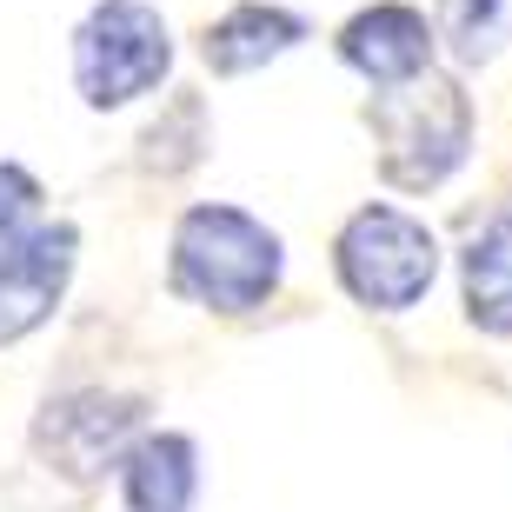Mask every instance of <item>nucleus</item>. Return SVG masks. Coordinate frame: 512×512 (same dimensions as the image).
<instances>
[{
    "instance_id": "obj_1",
    "label": "nucleus",
    "mask_w": 512,
    "mask_h": 512,
    "mask_svg": "<svg viewBox=\"0 0 512 512\" xmlns=\"http://www.w3.org/2000/svg\"><path fill=\"white\" fill-rule=\"evenodd\" d=\"M280 233L240 207H193L173 227V293L207 313H253L280 286Z\"/></svg>"
},
{
    "instance_id": "obj_2",
    "label": "nucleus",
    "mask_w": 512,
    "mask_h": 512,
    "mask_svg": "<svg viewBox=\"0 0 512 512\" xmlns=\"http://www.w3.org/2000/svg\"><path fill=\"white\" fill-rule=\"evenodd\" d=\"M373 133H380V173L406 193H426L453 180L473 153V100L459 80L419 67L413 80H393L373 100Z\"/></svg>"
},
{
    "instance_id": "obj_3",
    "label": "nucleus",
    "mask_w": 512,
    "mask_h": 512,
    "mask_svg": "<svg viewBox=\"0 0 512 512\" xmlns=\"http://www.w3.org/2000/svg\"><path fill=\"white\" fill-rule=\"evenodd\" d=\"M173 67V34L147 0H100L74 34V87L80 100L107 114L153 94Z\"/></svg>"
},
{
    "instance_id": "obj_4",
    "label": "nucleus",
    "mask_w": 512,
    "mask_h": 512,
    "mask_svg": "<svg viewBox=\"0 0 512 512\" xmlns=\"http://www.w3.org/2000/svg\"><path fill=\"white\" fill-rule=\"evenodd\" d=\"M333 266H340L346 293L360 306H373V313H406V306H419L433 293L439 240L399 207H360L340 227Z\"/></svg>"
},
{
    "instance_id": "obj_5",
    "label": "nucleus",
    "mask_w": 512,
    "mask_h": 512,
    "mask_svg": "<svg viewBox=\"0 0 512 512\" xmlns=\"http://www.w3.org/2000/svg\"><path fill=\"white\" fill-rule=\"evenodd\" d=\"M74 247L80 233L67 220L60 227H20L0 247V346L27 340L34 326L54 320L60 293L74 280Z\"/></svg>"
},
{
    "instance_id": "obj_6",
    "label": "nucleus",
    "mask_w": 512,
    "mask_h": 512,
    "mask_svg": "<svg viewBox=\"0 0 512 512\" xmlns=\"http://www.w3.org/2000/svg\"><path fill=\"white\" fill-rule=\"evenodd\" d=\"M133 426H140V399L127 393H67L47 406L40 419V453L54 459L67 479H100L107 473V459L127 453Z\"/></svg>"
},
{
    "instance_id": "obj_7",
    "label": "nucleus",
    "mask_w": 512,
    "mask_h": 512,
    "mask_svg": "<svg viewBox=\"0 0 512 512\" xmlns=\"http://www.w3.org/2000/svg\"><path fill=\"white\" fill-rule=\"evenodd\" d=\"M340 60L366 87H393V80H413L426 60H433V27L419 7L406 0H380V7H360V14L340 27Z\"/></svg>"
},
{
    "instance_id": "obj_8",
    "label": "nucleus",
    "mask_w": 512,
    "mask_h": 512,
    "mask_svg": "<svg viewBox=\"0 0 512 512\" xmlns=\"http://www.w3.org/2000/svg\"><path fill=\"white\" fill-rule=\"evenodd\" d=\"M306 40V20L286 14V7H266V0H240V7H227V14L207 27V40H200V54H207L213 74H260L266 60L293 54Z\"/></svg>"
},
{
    "instance_id": "obj_9",
    "label": "nucleus",
    "mask_w": 512,
    "mask_h": 512,
    "mask_svg": "<svg viewBox=\"0 0 512 512\" xmlns=\"http://www.w3.org/2000/svg\"><path fill=\"white\" fill-rule=\"evenodd\" d=\"M120 486H127V512H193V439L187 433H147L120 453Z\"/></svg>"
},
{
    "instance_id": "obj_10",
    "label": "nucleus",
    "mask_w": 512,
    "mask_h": 512,
    "mask_svg": "<svg viewBox=\"0 0 512 512\" xmlns=\"http://www.w3.org/2000/svg\"><path fill=\"white\" fill-rule=\"evenodd\" d=\"M459 280H466V313L486 333H512V200L473 233V247L459 260Z\"/></svg>"
},
{
    "instance_id": "obj_11",
    "label": "nucleus",
    "mask_w": 512,
    "mask_h": 512,
    "mask_svg": "<svg viewBox=\"0 0 512 512\" xmlns=\"http://www.w3.org/2000/svg\"><path fill=\"white\" fill-rule=\"evenodd\" d=\"M439 40L459 67H486L512 47V0H439Z\"/></svg>"
},
{
    "instance_id": "obj_12",
    "label": "nucleus",
    "mask_w": 512,
    "mask_h": 512,
    "mask_svg": "<svg viewBox=\"0 0 512 512\" xmlns=\"http://www.w3.org/2000/svg\"><path fill=\"white\" fill-rule=\"evenodd\" d=\"M207 147H213V133H207V107H200V94H173V107L153 120L147 140H140V167H147V173H187Z\"/></svg>"
},
{
    "instance_id": "obj_13",
    "label": "nucleus",
    "mask_w": 512,
    "mask_h": 512,
    "mask_svg": "<svg viewBox=\"0 0 512 512\" xmlns=\"http://www.w3.org/2000/svg\"><path fill=\"white\" fill-rule=\"evenodd\" d=\"M34 207H40V180L27 167H0V247L34 220Z\"/></svg>"
}]
</instances>
